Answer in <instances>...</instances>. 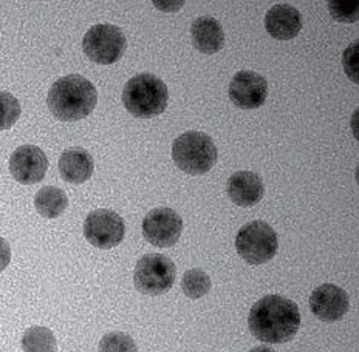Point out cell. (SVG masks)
<instances>
[{
    "mask_svg": "<svg viewBox=\"0 0 359 352\" xmlns=\"http://www.w3.org/2000/svg\"><path fill=\"white\" fill-rule=\"evenodd\" d=\"M248 326L257 340L282 344L296 337L301 328V312L293 300L266 295L251 308Z\"/></svg>",
    "mask_w": 359,
    "mask_h": 352,
    "instance_id": "cell-1",
    "label": "cell"
},
{
    "mask_svg": "<svg viewBox=\"0 0 359 352\" xmlns=\"http://www.w3.org/2000/svg\"><path fill=\"white\" fill-rule=\"evenodd\" d=\"M98 104L95 85L81 74H69L51 85L47 106L59 121L74 122L92 115Z\"/></svg>",
    "mask_w": 359,
    "mask_h": 352,
    "instance_id": "cell-2",
    "label": "cell"
},
{
    "mask_svg": "<svg viewBox=\"0 0 359 352\" xmlns=\"http://www.w3.org/2000/svg\"><path fill=\"white\" fill-rule=\"evenodd\" d=\"M169 92L164 82L151 73H141L127 80L123 90V104L135 118L151 119L168 107Z\"/></svg>",
    "mask_w": 359,
    "mask_h": 352,
    "instance_id": "cell-3",
    "label": "cell"
},
{
    "mask_svg": "<svg viewBox=\"0 0 359 352\" xmlns=\"http://www.w3.org/2000/svg\"><path fill=\"white\" fill-rule=\"evenodd\" d=\"M172 160L175 166L192 176L208 174L219 160L214 141L203 132H186L172 144Z\"/></svg>",
    "mask_w": 359,
    "mask_h": 352,
    "instance_id": "cell-4",
    "label": "cell"
},
{
    "mask_svg": "<svg viewBox=\"0 0 359 352\" xmlns=\"http://www.w3.org/2000/svg\"><path fill=\"white\" fill-rule=\"evenodd\" d=\"M236 249L248 265H265L278 253L279 238L268 223L256 220L245 224L238 230L236 237Z\"/></svg>",
    "mask_w": 359,
    "mask_h": 352,
    "instance_id": "cell-5",
    "label": "cell"
},
{
    "mask_svg": "<svg viewBox=\"0 0 359 352\" xmlns=\"http://www.w3.org/2000/svg\"><path fill=\"white\" fill-rule=\"evenodd\" d=\"M177 267L174 261L160 253H147L138 260L133 271V284L138 292L149 297L164 295L174 286Z\"/></svg>",
    "mask_w": 359,
    "mask_h": 352,
    "instance_id": "cell-6",
    "label": "cell"
},
{
    "mask_svg": "<svg viewBox=\"0 0 359 352\" xmlns=\"http://www.w3.org/2000/svg\"><path fill=\"white\" fill-rule=\"evenodd\" d=\"M127 41L121 28L110 24L93 25L82 39V50L90 61L100 65L118 62L126 53Z\"/></svg>",
    "mask_w": 359,
    "mask_h": 352,
    "instance_id": "cell-7",
    "label": "cell"
},
{
    "mask_svg": "<svg viewBox=\"0 0 359 352\" xmlns=\"http://www.w3.org/2000/svg\"><path fill=\"white\" fill-rule=\"evenodd\" d=\"M126 235L124 220L109 209H98L84 220V237L96 249L109 251L123 243Z\"/></svg>",
    "mask_w": 359,
    "mask_h": 352,
    "instance_id": "cell-8",
    "label": "cell"
},
{
    "mask_svg": "<svg viewBox=\"0 0 359 352\" xmlns=\"http://www.w3.org/2000/svg\"><path fill=\"white\" fill-rule=\"evenodd\" d=\"M183 234V220L174 209L156 207L143 220V237L155 247H172Z\"/></svg>",
    "mask_w": 359,
    "mask_h": 352,
    "instance_id": "cell-9",
    "label": "cell"
},
{
    "mask_svg": "<svg viewBox=\"0 0 359 352\" xmlns=\"http://www.w3.org/2000/svg\"><path fill=\"white\" fill-rule=\"evenodd\" d=\"M229 99L237 108L254 110L265 104L268 97V82L259 73L242 70L229 82Z\"/></svg>",
    "mask_w": 359,
    "mask_h": 352,
    "instance_id": "cell-10",
    "label": "cell"
},
{
    "mask_svg": "<svg viewBox=\"0 0 359 352\" xmlns=\"http://www.w3.org/2000/svg\"><path fill=\"white\" fill-rule=\"evenodd\" d=\"M48 170V158L37 146H20L10 158V171L19 184L41 183Z\"/></svg>",
    "mask_w": 359,
    "mask_h": 352,
    "instance_id": "cell-11",
    "label": "cell"
},
{
    "mask_svg": "<svg viewBox=\"0 0 359 352\" xmlns=\"http://www.w3.org/2000/svg\"><path fill=\"white\" fill-rule=\"evenodd\" d=\"M350 308V298L347 292L336 284H323L313 290L310 297V309L314 317L325 321V323H334L344 317Z\"/></svg>",
    "mask_w": 359,
    "mask_h": 352,
    "instance_id": "cell-12",
    "label": "cell"
},
{
    "mask_svg": "<svg viewBox=\"0 0 359 352\" xmlns=\"http://www.w3.org/2000/svg\"><path fill=\"white\" fill-rule=\"evenodd\" d=\"M226 192L229 199L236 206L252 207L259 204L265 193L264 179L256 171L242 170L231 175L226 184Z\"/></svg>",
    "mask_w": 359,
    "mask_h": 352,
    "instance_id": "cell-13",
    "label": "cell"
},
{
    "mask_svg": "<svg viewBox=\"0 0 359 352\" xmlns=\"http://www.w3.org/2000/svg\"><path fill=\"white\" fill-rule=\"evenodd\" d=\"M265 29L276 41L294 39L302 29L301 13L288 3L274 5L265 16Z\"/></svg>",
    "mask_w": 359,
    "mask_h": 352,
    "instance_id": "cell-14",
    "label": "cell"
},
{
    "mask_svg": "<svg viewBox=\"0 0 359 352\" xmlns=\"http://www.w3.org/2000/svg\"><path fill=\"white\" fill-rule=\"evenodd\" d=\"M95 161L86 148L72 147L59 158V174L69 184H84L93 175Z\"/></svg>",
    "mask_w": 359,
    "mask_h": 352,
    "instance_id": "cell-15",
    "label": "cell"
},
{
    "mask_svg": "<svg viewBox=\"0 0 359 352\" xmlns=\"http://www.w3.org/2000/svg\"><path fill=\"white\" fill-rule=\"evenodd\" d=\"M192 45L200 53L215 55L223 48L224 33L219 20L209 16H201L192 22L191 27Z\"/></svg>",
    "mask_w": 359,
    "mask_h": 352,
    "instance_id": "cell-16",
    "label": "cell"
},
{
    "mask_svg": "<svg viewBox=\"0 0 359 352\" xmlns=\"http://www.w3.org/2000/svg\"><path fill=\"white\" fill-rule=\"evenodd\" d=\"M34 207L37 213L47 220H56L69 207L67 193L55 185H47L36 193Z\"/></svg>",
    "mask_w": 359,
    "mask_h": 352,
    "instance_id": "cell-17",
    "label": "cell"
},
{
    "mask_svg": "<svg viewBox=\"0 0 359 352\" xmlns=\"http://www.w3.org/2000/svg\"><path fill=\"white\" fill-rule=\"evenodd\" d=\"M24 352H56L57 342L53 331L45 326H32L22 335Z\"/></svg>",
    "mask_w": 359,
    "mask_h": 352,
    "instance_id": "cell-18",
    "label": "cell"
},
{
    "mask_svg": "<svg viewBox=\"0 0 359 352\" xmlns=\"http://www.w3.org/2000/svg\"><path fill=\"white\" fill-rule=\"evenodd\" d=\"M211 276L198 267L186 271L182 279V290L184 292V295L191 300H198L208 295V292L211 290Z\"/></svg>",
    "mask_w": 359,
    "mask_h": 352,
    "instance_id": "cell-19",
    "label": "cell"
},
{
    "mask_svg": "<svg viewBox=\"0 0 359 352\" xmlns=\"http://www.w3.org/2000/svg\"><path fill=\"white\" fill-rule=\"evenodd\" d=\"M20 102L8 92H0V132L10 130L20 118Z\"/></svg>",
    "mask_w": 359,
    "mask_h": 352,
    "instance_id": "cell-20",
    "label": "cell"
},
{
    "mask_svg": "<svg viewBox=\"0 0 359 352\" xmlns=\"http://www.w3.org/2000/svg\"><path fill=\"white\" fill-rule=\"evenodd\" d=\"M98 352H138V346L130 335L115 331L102 337Z\"/></svg>",
    "mask_w": 359,
    "mask_h": 352,
    "instance_id": "cell-21",
    "label": "cell"
},
{
    "mask_svg": "<svg viewBox=\"0 0 359 352\" xmlns=\"http://www.w3.org/2000/svg\"><path fill=\"white\" fill-rule=\"evenodd\" d=\"M328 11H330L332 17L344 24H351L356 22L359 16V2L358 0H332L328 2Z\"/></svg>",
    "mask_w": 359,
    "mask_h": 352,
    "instance_id": "cell-22",
    "label": "cell"
},
{
    "mask_svg": "<svg viewBox=\"0 0 359 352\" xmlns=\"http://www.w3.org/2000/svg\"><path fill=\"white\" fill-rule=\"evenodd\" d=\"M356 48H358V42L351 43V47L348 50L344 51V70L348 74V78L358 84V78H356V71H358V53H356Z\"/></svg>",
    "mask_w": 359,
    "mask_h": 352,
    "instance_id": "cell-23",
    "label": "cell"
},
{
    "mask_svg": "<svg viewBox=\"0 0 359 352\" xmlns=\"http://www.w3.org/2000/svg\"><path fill=\"white\" fill-rule=\"evenodd\" d=\"M11 263V247L5 238L0 237V272H4Z\"/></svg>",
    "mask_w": 359,
    "mask_h": 352,
    "instance_id": "cell-24",
    "label": "cell"
},
{
    "mask_svg": "<svg viewBox=\"0 0 359 352\" xmlns=\"http://www.w3.org/2000/svg\"><path fill=\"white\" fill-rule=\"evenodd\" d=\"M155 6H158V10L163 11H178L183 6V2H155Z\"/></svg>",
    "mask_w": 359,
    "mask_h": 352,
    "instance_id": "cell-25",
    "label": "cell"
},
{
    "mask_svg": "<svg viewBox=\"0 0 359 352\" xmlns=\"http://www.w3.org/2000/svg\"><path fill=\"white\" fill-rule=\"evenodd\" d=\"M250 352H276V351L268 348V346H256V348H252Z\"/></svg>",
    "mask_w": 359,
    "mask_h": 352,
    "instance_id": "cell-26",
    "label": "cell"
}]
</instances>
